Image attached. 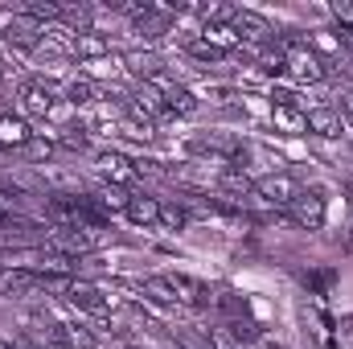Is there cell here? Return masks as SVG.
Instances as JSON below:
<instances>
[{
	"mask_svg": "<svg viewBox=\"0 0 353 349\" xmlns=\"http://www.w3.org/2000/svg\"><path fill=\"white\" fill-rule=\"evenodd\" d=\"M46 247L58 251V255H66V259H79V255H90L99 247V239L90 230H79V226H54V235L46 239Z\"/></svg>",
	"mask_w": 353,
	"mask_h": 349,
	"instance_id": "obj_1",
	"label": "cell"
},
{
	"mask_svg": "<svg viewBox=\"0 0 353 349\" xmlns=\"http://www.w3.org/2000/svg\"><path fill=\"white\" fill-rule=\"evenodd\" d=\"M283 70H292L300 83H321L329 70H325V58L312 54L308 46H296V50H283Z\"/></svg>",
	"mask_w": 353,
	"mask_h": 349,
	"instance_id": "obj_2",
	"label": "cell"
},
{
	"mask_svg": "<svg viewBox=\"0 0 353 349\" xmlns=\"http://www.w3.org/2000/svg\"><path fill=\"white\" fill-rule=\"evenodd\" d=\"M288 218H292L296 226H304V230H321V226H325V197L300 189V193L292 197V206H288Z\"/></svg>",
	"mask_w": 353,
	"mask_h": 349,
	"instance_id": "obj_3",
	"label": "cell"
},
{
	"mask_svg": "<svg viewBox=\"0 0 353 349\" xmlns=\"http://www.w3.org/2000/svg\"><path fill=\"white\" fill-rule=\"evenodd\" d=\"M94 165H99V173L107 177L115 189H123V185H136V181H140V169H136L128 157H119V152H99V157H94Z\"/></svg>",
	"mask_w": 353,
	"mask_h": 349,
	"instance_id": "obj_4",
	"label": "cell"
},
{
	"mask_svg": "<svg viewBox=\"0 0 353 349\" xmlns=\"http://www.w3.org/2000/svg\"><path fill=\"white\" fill-rule=\"evenodd\" d=\"M255 193H259L263 201H271V206H283V210H288L292 197L300 193V185L288 173H271V177H259V181H255Z\"/></svg>",
	"mask_w": 353,
	"mask_h": 349,
	"instance_id": "obj_5",
	"label": "cell"
},
{
	"mask_svg": "<svg viewBox=\"0 0 353 349\" xmlns=\"http://www.w3.org/2000/svg\"><path fill=\"white\" fill-rule=\"evenodd\" d=\"M169 283H173L176 292V304H189V308H210L214 304V296H210V288L201 283V279H193V275H165Z\"/></svg>",
	"mask_w": 353,
	"mask_h": 349,
	"instance_id": "obj_6",
	"label": "cell"
},
{
	"mask_svg": "<svg viewBox=\"0 0 353 349\" xmlns=\"http://www.w3.org/2000/svg\"><path fill=\"white\" fill-rule=\"evenodd\" d=\"M304 123H308L312 136H325V140H333V136L345 132V115H341L337 107H312V111L304 115Z\"/></svg>",
	"mask_w": 353,
	"mask_h": 349,
	"instance_id": "obj_7",
	"label": "cell"
},
{
	"mask_svg": "<svg viewBox=\"0 0 353 349\" xmlns=\"http://www.w3.org/2000/svg\"><path fill=\"white\" fill-rule=\"evenodd\" d=\"M230 29H234L239 37H247V41H271V33H275L263 17H259V12H251V8H234Z\"/></svg>",
	"mask_w": 353,
	"mask_h": 349,
	"instance_id": "obj_8",
	"label": "cell"
},
{
	"mask_svg": "<svg viewBox=\"0 0 353 349\" xmlns=\"http://www.w3.org/2000/svg\"><path fill=\"white\" fill-rule=\"evenodd\" d=\"M4 41L17 46V50H37L41 46V29H37L33 17H12L8 29H4Z\"/></svg>",
	"mask_w": 353,
	"mask_h": 349,
	"instance_id": "obj_9",
	"label": "cell"
},
{
	"mask_svg": "<svg viewBox=\"0 0 353 349\" xmlns=\"http://www.w3.org/2000/svg\"><path fill=\"white\" fill-rule=\"evenodd\" d=\"M74 308H90V312H103L107 308V300H103V292L94 288V283H87V279H70L66 283V292H62Z\"/></svg>",
	"mask_w": 353,
	"mask_h": 349,
	"instance_id": "obj_10",
	"label": "cell"
},
{
	"mask_svg": "<svg viewBox=\"0 0 353 349\" xmlns=\"http://www.w3.org/2000/svg\"><path fill=\"white\" fill-rule=\"evenodd\" d=\"M169 29H173V12H169V8H165V12L148 8V12L136 17V33H140L144 41H157V37H165Z\"/></svg>",
	"mask_w": 353,
	"mask_h": 349,
	"instance_id": "obj_11",
	"label": "cell"
},
{
	"mask_svg": "<svg viewBox=\"0 0 353 349\" xmlns=\"http://www.w3.org/2000/svg\"><path fill=\"white\" fill-rule=\"evenodd\" d=\"M123 66H128L136 79H161V70H165L161 54H152V50H132V54H123Z\"/></svg>",
	"mask_w": 353,
	"mask_h": 349,
	"instance_id": "obj_12",
	"label": "cell"
},
{
	"mask_svg": "<svg viewBox=\"0 0 353 349\" xmlns=\"http://www.w3.org/2000/svg\"><path fill=\"white\" fill-rule=\"evenodd\" d=\"M123 214H128L136 226H157V222H161V201L148 197V193H132V201H128Z\"/></svg>",
	"mask_w": 353,
	"mask_h": 349,
	"instance_id": "obj_13",
	"label": "cell"
},
{
	"mask_svg": "<svg viewBox=\"0 0 353 349\" xmlns=\"http://www.w3.org/2000/svg\"><path fill=\"white\" fill-rule=\"evenodd\" d=\"M161 94H165L169 115H193V111H197V94H193L189 87H176L173 83V87H165Z\"/></svg>",
	"mask_w": 353,
	"mask_h": 349,
	"instance_id": "obj_14",
	"label": "cell"
},
{
	"mask_svg": "<svg viewBox=\"0 0 353 349\" xmlns=\"http://www.w3.org/2000/svg\"><path fill=\"white\" fill-rule=\"evenodd\" d=\"M29 140H33V132H29L25 119H17V115H0V144H17V148H25Z\"/></svg>",
	"mask_w": 353,
	"mask_h": 349,
	"instance_id": "obj_15",
	"label": "cell"
},
{
	"mask_svg": "<svg viewBox=\"0 0 353 349\" xmlns=\"http://www.w3.org/2000/svg\"><path fill=\"white\" fill-rule=\"evenodd\" d=\"M21 99H25V111L29 115H50V107H54L50 87H41V83H25L21 87Z\"/></svg>",
	"mask_w": 353,
	"mask_h": 349,
	"instance_id": "obj_16",
	"label": "cell"
},
{
	"mask_svg": "<svg viewBox=\"0 0 353 349\" xmlns=\"http://www.w3.org/2000/svg\"><path fill=\"white\" fill-rule=\"evenodd\" d=\"M90 201H94V206H99L103 214H107V210L115 214V210H128V201H132V193H123V189H115V185H103V189H99V193H94Z\"/></svg>",
	"mask_w": 353,
	"mask_h": 349,
	"instance_id": "obj_17",
	"label": "cell"
},
{
	"mask_svg": "<svg viewBox=\"0 0 353 349\" xmlns=\"http://www.w3.org/2000/svg\"><path fill=\"white\" fill-rule=\"evenodd\" d=\"M62 346L66 349H99V337L90 329H83V325H66L62 329Z\"/></svg>",
	"mask_w": 353,
	"mask_h": 349,
	"instance_id": "obj_18",
	"label": "cell"
},
{
	"mask_svg": "<svg viewBox=\"0 0 353 349\" xmlns=\"http://www.w3.org/2000/svg\"><path fill=\"white\" fill-rule=\"evenodd\" d=\"M74 54H79V58H103V54H107V37H99V33H79V37H74Z\"/></svg>",
	"mask_w": 353,
	"mask_h": 349,
	"instance_id": "obj_19",
	"label": "cell"
},
{
	"mask_svg": "<svg viewBox=\"0 0 353 349\" xmlns=\"http://www.w3.org/2000/svg\"><path fill=\"white\" fill-rule=\"evenodd\" d=\"M271 115H275V123H279L283 132H300V128H308V123H304L308 111H300V107H271Z\"/></svg>",
	"mask_w": 353,
	"mask_h": 349,
	"instance_id": "obj_20",
	"label": "cell"
},
{
	"mask_svg": "<svg viewBox=\"0 0 353 349\" xmlns=\"http://www.w3.org/2000/svg\"><path fill=\"white\" fill-rule=\"evenodd\" d=\"M222 189L234 193V197H247V193H255V181L247 173H239V169H226V173H222Z\"/></svg>",
	"mask_w": 353,
	"mask_h": 349,
	"instance_id": "obj_21",
	"label": "cell"
},
{
	"mask_svg": "<svg viewBox=\"0 0 353 349\" xmlns=\"http://www.w3.org/2000/svg\"><path fill=\"white\" fill-rule=\"evenodd\" d=\"M144 292H148L152 300H161V304H176V292L165 275H148V279H144Z\"/></svg>",
	"mask_w": 353,
	"mask_h": 349,
	"instance_id": "obj_22",
	"label": "cell"
},
{
	"mask_svg": "<svg viewBox=\"0 0 353 349\" xmlns=\"http://www.w3.org/2000/svg\"><path fill=\"white\" fill-rule=\"evenodd\" d=\"M214 304H218V308H222L230 321H243V317H251V312H247V300H243V296H234V292H222V296H214Z\"/></svg>",
	"mask_w": 353,
	"mask_h": 349,
	"instance_id": "obj_23",
	"label": "cell"
},
{
	"mask_svg": "<svg viewBox=\"0 0 353 349\" xmlns=\"http://www.w3.org/2000/svg\"><path fill=\"white\" fill-rule=\"evenodd\" d=\"M185 50H189L197 62H222V58H226V50H222V46H214V41H189Z\"/></svg>",
	"mask_w": 353,
	"mask_h": 349,
	"instance_id": "obj_24",
	"label": "cell"
},
{
	"mask_svg": "<svg viewBox=\"0 0 353 349\" xmlns=\"http://www.w3.org/2000/svg\"><path fill=\"white\" fill-rule=\"evenodd\" d=\"M161 222H165L169 230H185V226H189V210H185V206H161Z\"/></svg>",
	"mask_w": 353,
	"mask_h": 349,
	"instance_id": "obj_25",
	"label": "cell"
},
{
	"mask_svg": "<svg viewBox=\"0 0 353 349\" xmlns=\"http://www.w3.org/2000/svg\"><path fill=\"white\" fill-rule=\"evenodd\" d=\"M226 329H230V337H234V341H255V337H259V325H255L251 317H243V321H230Z\"/></svg>",
	"mask_w": 353,
	"mask_h": 349,
	"instance_id": "obj_26",
	"label": "cell"
},
{
	"mask_svg": "<svg viewBox=\"0 0 353 349\" xmlns=\"http://www.w3.org/2000/svg\"><path fill=\"white\" fill-rule=\"evenodd\" d=\"M66 99H70L74 107H83V103H90V99H94V87H90L87 79H74V83L66 87Z\"/></svg>",
	"mask_w": 353,
	"mask_h": 349,
	"instance_id": "obj_27",
	"label": "cell"
},
{
	"mask_svg": "<svg viewBox=\"0 0 353 349\" xmlns=\"http://www.w3.org/2000/svg\"><path fill=\"white\" fill-rule=\"evenodd\" d=\"M25 17H33V21H58V17H62V4H37V0H33V4L25 8Z\"/></svg>",
	"mask_w": 353,
	"mask_h": 349,
	"instance_id": "obj_28",
	"label": "cell"
},
{
	"mask_svg": "<svg viewBox=\"0 0 353 349\" xmlns=\"http://www.w3.org/2000/svg\"><path fill=\"white\" fill-rule=\"evenodd\" d=\"M62 21H66V25H74L79 33H87V25H90V8H83V4H79V8H62Z\"/></svg>",
	"mask_w": 353,
	"mask_h": 349,
	"instance_id": "obj_29",
	"label": "cell"
},
{
	"mask_svg": "<svg viewBox=\"0 0 353 349\" xmlns=\"http://www.w3.org/2000/svg\"><path fill=\"white\" fill-rule=\"evenodd\" d=\"M25 157H29V161H50V157H54V144H50V140H37V136H33V140L25 144Z\"/></svg>",
	"mask_w": 353,
	"mask_h": 349,
	"instance_id": "obj_30",
	"label": "cell"
},
{
	"mask_svg": "<svg viewBox=\"0 0 353 349\" xmlns=\"http://www.w3.org/2000/svg\"><path fill=\"white\" fill-rule=\"evenodd\" d=\"M308 283H312L316 292H329V288L337 283V271H333V267H325V271H312V275H308Z\"/></svg>",
	"mask_w": 353,
	"mask_h": 349,
	"instance_id": "obj_31",
	"label": "cell"
},
{
	"mask_svg": "<svg viewBox=\"0 0 353 349\" xmlns=\"http://www.w3.org/2000/svg\"><path fill=\"white\" fill-rule=\"evenodd\" d=\"M62 148H87V136H83L79 128H66V132H62Z\"/></svg>",
	"mask_w": 353,
	"mask_h": 349,
	"instance_id": "obj_32",
	"label": "cell"
},
{
	"mask_svg": "<svg viewBox=\"0 0 353 349\" xmlns=\"http://www.w3.org/2000/svg\"><path fill=\"white\" fill-rule=\"evenodd\" d=\"M333 37H337V46H341V50H350V54H353V25H337V29H333Z\"/></svg>",
	"mask_w": 353,
	"mask_h": 349,
	"instance_id": "obj_33",
	"label": "cell"
},
{
	"mask_svg": "<svg viewBox=\"0 0 353 349\" xmlns=\"http://www.w3.org/2000/svg\"><path fill=\"white\" fill-rule=\"evenodd\" d=\"M341 107L353 115V90H341Z\"/></svg>",
	"mask_w": 353,
	"mask_h": 349,
	"instance_id": "obj_34",
	"label": "cell"
},
{
	"mask_svg": "<svg viewBox=\"0 0 353 349\" xmlns=\"http://www.w3.org/2000/svg\"><path fill=\"white\" fill-rule=\"evenodd\" d=\"M41 349H66V346H62V341H58V346H41Z\"/></svg>",
	"mask_w": 353,
	"mask_h": 349,
	"instance_id": "obj_35",
	"label": "cell"
},
{
	"mask_svg": "<svg viewBox=\"0 0 353 349\" xmlns=\"http://www.w3.org/2000/svg\"><path fill=\"white\" fill-rule=\"evenodd\" d=\"M267 349H283V346H267Z\"/></svg>",
	"mask_w": 353,
	"mask_h": 349,
	"instance_id": "obj_36",
	"label": "cell"
}]
</instances>
